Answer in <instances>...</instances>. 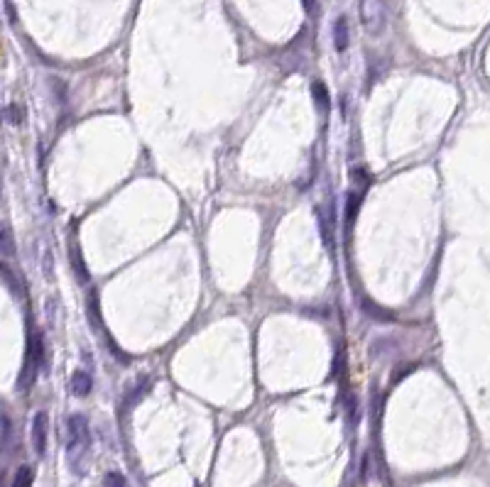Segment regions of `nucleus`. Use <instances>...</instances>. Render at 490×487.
<instances>
[{"label": "nucleus", "mask_w": 490, "mask_h": 487, "mask_svg": "<svg viewBox=\"0 0 490 487\" xmlns=\"http://www.w3.org/2000/svg\"><path fill=\"white\" fill-rule=\"evenodd\" d=\"M45 363V348H42V336L40 333H30V341H27V355H25V365H23V372L17 377V387L27 392L30 387L37 382L40 377V367Z\"/></svg>", "instance_id": "f257e3e1"}, {"label": "nucleus", "mask_w": 490, "mask_h": 487, "mask_svg": "<svg viewBox=\"0 0 490 487\" xmlns=\"http://www.w3.org/2000/svg\"><path fill=\"white\" fill-rule=\"evenodd\" d=\"M361 23L368 34H380L388 23V0H361Z\"/></svg>", "instance_id": "f03ea898"}, {"label": "nucleus", "mask_w": 490, "mask_h": 487, "mask_svg": "<svg viewBox=\"0 0 490 487\" xmlns=\"http://www.w3.org/2000/svg\"><path fill=\"white\" fill-rule=\"evenodd\" d=\"M67 436H69V453L81 451L89 446V421L86 416L74 414L67 419Z\"/></svg>", "instance_id": "7ed1b4c3"}, {"label": "nucleus", "mask_w": 490, "mask_h": 487, "mask_svg": "<svg viewBox=\"0 0 490 487\" xmlns=\"http://www.w3.org/2000/svg\"><path fill=\"white\" fill-rule=\"evenodd\" d=\"M47 433H49V419L45 411H37L32 419V446L40 458L47 453Z\"/></svg>", "instance_id": "20e7f679"}, {"label": "nucleus", "mask_w": 490, "mask_h": 487, "mask_svg": "<svg viewBox=\"0 0 490 487\" xmlns=\"http://www.w3.org/2000/svg\"><path fill=\"white\" fill-rule=\"evenodd\" d=\"M91 387H93V377L86 372V370H76L71 377V392L76 397H86L91 392Z\"/></svg>", "instance_id": "39448f33"}, {"label": "nucleus", "mask_w": 490, "mask_h": 487, "mask_svg": "<svg viewBox=\"0 0 490 487\" xmlns=\"http://www.w3.org/2000/svg\"><path fill=\"white\" fill-rule=\"evenodd\" d=\"M348 20L346 17H338L336 25H333V45H336L338 52H346L348 49Z\"/></svg>", "instance_id": "423d86ee"}, {"label": "nucleus", "mask_w": 490, "mask_h": 487, "mask_svg": "<svg viewBox=\"0 0 490 487\" xmlns=\"http://www.w3.org/2000/svg\"><path fill=\"white\" fill-rule=\"evenodd\" d=\"M363 201V191H350L348 199H346V223H353V218L358 216V206Z\"/></svg>", "instance_id": "0eeeda50"}, {"label": "nucleus", "mask_w": 490, "mask_h": 487, "mask_svg": "<svg viewBox=\"0 0 490 487\" xmlns=\"http://www.w3.org/2000/svg\"><path fill=\"white\" fill-rule=\"evenodd\" d=\"M32 480H34V473L30 465H20L12 477V485L10 487H32Z\"/></svg>", "instance_id": "6e6552de"}, {"label": "nucleus", "mask_w": 490, "mask_h": 487, "mask_svg": "<svg viewBox=\"0 0 490 487\" xmlns=\"http://www.w3.org/2000/svg\"><path fill=\"white\" fill-rule=\"evenodd\" d=\"M353 181H355V186H358V191H363V194H366V189L370 186V174H368L363 167L353 169Z\"/></svg>", "instance_id": "1a4fd4ad"}, {"label": "nucleus", "mask_w": 490, "mask_h": 487, "mask_svg": "<svg viewBox=\"0 0 490 487\" xmlns=\"http://www.w3.org/2000/svg\"><path fill=\"white\" fill-rule=\"evenodd\" d=\"M311 93H314V98H316V103H319V108H322V111H326V108H328L326 86L319 84V81H316V84H314V91H311Z\"/></svg>", "instance_id": "9d476101"}, {"label": "nucleus", "mask_w": 490, "mask_h": 487, "mask_svg": "<svg viewBox=\"0 0 490 487\" xmlns=\"http://www.w3.org/2000/svg\"><path fill=\"white\" fill-rule=\"evenodd\" d=\"M103 487H128V485H125V477L120 473H108L103 477Z\"/></svg>", "instance_id": "9b49d317"}, {"label": "nucleus", "mask_w": 490, "mask_h": 487, "mask_svg": "<svg viewBox=\"0 0 490 487\" xmlns=\"http://www.w3.org/2000/svg\"><path fill=\"white\" fill-rule=\"evenodd\" d=\"M3 252L10 255L12 252V242H10V228H3Z\"/></svg>", "instance_id": "f8f14e48"}]
</instances>
